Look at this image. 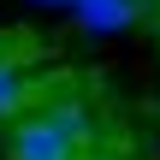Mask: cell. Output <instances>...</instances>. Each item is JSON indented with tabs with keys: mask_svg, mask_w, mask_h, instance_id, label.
I'll return each mask as SVG.
<instances>
[{
	"mask_svg": "<svg viewBox=\"0 0 160 160\" xmlns=\"http://www.w3.org/2000/svg\"><path fill=\"white\" fill-rule=\"evenodd\" d=\"M71 12H77V24H83V30H95V36H113V30H131V24H137L142 0H77Z\"/></svg>",
	"mask_w": 160,
	"mask_h": 160,
	"instance_id": "obj_2",
	"label": "cell"
},
{
	"mask_svg": "<svg viewBox=\"0 0 160 160\" xmlns=\"http://www.w3.org/2000/svg\"><path fill=\"white\" fill-rule=\"evenodd\" d=\"M6 160H77V142L48 113H30L6 125Z\"/></svg>",
	"mask_w": 160,
	"mask_h": 160,
	"instance_id": "obj_1",
	"label": "cell"
},
{
	"mask_svg": "<svg viewBox=\"0 0 160 160\" xmlns=\"http://www.w3.org/2000/svg\"><path fill=\"white\" fill-rule=\"evenodd\" d=\"M36 6H77V0H36Z\"/></svg>",
	"mask_w": 160,
	"mask_h": 160,
	"instance_id": "obj_4",
	"label": "cell"
},
{
	"mask_svg": "<svg viewBox=\"0 0 160 160\" xmlns=\"http://www.w3.org/2000/svg\"><path fill=\"white\" fill-rule=\"evenodd\" d=\"M89 160H125V154H89Z\"/></svg>",
	"mask_w": 160,
	"mask_h": 160,
	"instance_id": "obj_5",
	"label": "cell"
},
{
	"mask_svg": "<svg viewBox=\"0 0 160 160\" xmlns=\"http://www.w3.org/2000/svg\"><path fill=\"white\" fill-rule=\"evenodd\" d=\"M30 101H36V83L24 77V65H6V59H0V125L18 119Z\"/></svg>",
	"mask_w": 160,
	"mask_h": 160,
	"instance_id": "obj_3",
	"label": "cell"
}]
</instances>
